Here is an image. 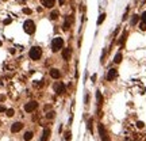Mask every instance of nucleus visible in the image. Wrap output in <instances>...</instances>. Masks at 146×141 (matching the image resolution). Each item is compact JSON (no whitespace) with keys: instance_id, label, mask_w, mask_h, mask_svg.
Segmentation results:
<instances>
[{"instance_id":"16","label":"nucleus","mask_w":146,"mask_h":141,"mask_svg":"<svg viewBox=\"0 0 146 141\" xmlns=\"http://www.w3.org/2000/svg\"><path fill=\"white\" fill-rule=\"evenodd\" d=\"M32 138V132H26L24 133V140L26 141H30Z\"/></svg>"},{"instance_id":"4","label":"nucleus","mask_w":146,"mask_h":141,"mask_svg":"<svg viewBox=\"0 0 146 141\" xmlns=\"http://www.w3.org/2000/svg\"><path fill=\"white\" fill-rule=\"evenodd\" d=\"M37 107H38V103L35 100H30L29 103H26V106H24V110H26L27 113H31V111H34L37 110Z\"/></svg>"},{"instance_id":"12","label":"nucleus","mask_w":146,"mask_h":141,"mask_svg":"<svg viewBox=\"0 0 146 141\" xmlns=\"http://www.w3.org/2000/svg\"><path fill=\"white\" fill-rule=\"evenodd\" d=\"M54 3H55V0H42V4L45 7H47V8H52L54 6Z\"/></svg>"},{"instance_id":"31","label":"nucleus","mask_w":146,"mask_h":141,"mask_svg":"<svg viewBox=\"0 0 146 141\" xmlns=\"http://www.w3.org/2000/svg\"><path fill=\"white\" fill-rule=\"evenodd\" d=\"M64 3H65V0H60V4L61 6H64Z\"/></svg>"},{"instance_id":"13","label":"nucleus","mask_w":146,"mask_h":141,"mask_svg":"<svg viewBox=\"0 0 146 141\" xmlns=\"http://www.w3.org/2000/svg\"><path fill=\"white\" fill-rule=\"evenodd\" d=\"M49 17H50L52 20H57V19H58V17H60V12L57 11V10H54V11L50 12V15H49Z\"/></svg>"},{"instance_id":"22","label":"nucleus","mask_w":146,"mask_h":141,"mask_svg":"<svg viewBox=\"0 0 146 141\" xmlns=\"http://www.w3.org/2000/svg\"><path fill=\"white\" fill-rule=\"evenodd\" d=\"M137 22H138V15H134L133 19H131V25H133V26L137 25Z\"/></svg>"},{"instance_id":"17","label":"nucleus","mask_w":146,"mask_h":141,"mask_svg":"<svg viewBox=\"0 0 146 141\" xmlns=\"http://www.w3.org/2000/svg\"><path fill=\"white\" fill-rule=\"evenodd\" d=\"M120 61H122V53H118L116 56H115V58H114V62H116V64H119Z\"/></svg>"},{"instance_id":"15","label":"nucleus","mask_w":146,"mask_h":141,"mask_svg":"<svg viewBox=\"0 0 146 141\" xmlns=\"http://www.w3.org/2000/svg\"><path fill=\"white\" fill-rule=\"evenodd\" d=\"M96 98H97V105H99V106H102V102H103V96H102V94H100L99 91L96 92Z\"/></svg>"},{"instance_id":"9","label":"nucleus","mask_w":146,"mask_h":141,"mask_svg":"<svg viewBox=\"0 0 146 141\" xmlns=\"http://www.w3.org/2000/svg\"><path fill=\"white\" fill-rule=\"evenodd\" d=\"M49 73H50V76L53 77V79H60V77H61V72L58 69H55V68L50 69V72H49Z\"/></svg>"},{"instance_id":"18","label":"nucleus","mask_w":146,"mask_h":141,"mask_svg":"<svg viewBox=\"0 0 146 141\" xmlns=\"http://www.w3.org/2000/svg\"><path fill=\"white\" fill-rule=\"evenodd\" d=\"M126 35H127V31H123V35H122L120 40H119V45H123V42L126 40Z\"/></svg>"},{"instance_id":"25","label":"nucleus","mask_w":146,"mask_h":141,"mask_svg":"<svg viewBox=\"0 0 146 141\" xmlns=\"http://www.w3.org/2000/svg\"><path fill=\"white\" fill-rule=\"evenodd\" d=\"M143 126H145V123H143V122H141V121H138V122H137V128H139V129H142Z\"/></svg>"},{"instance_id":"26","label":"nucleus","mask_w":146,"mask_h":141,"mask_svg":"<svg viewBox=\"0 0 146 141\" xmlns=\"http://www.w3.org/2000/svg\"><path fill=\"white\" fill-rule=\"evenodd\" d=\"M23 12L26 14V15H30V14H31V10H30V8H23Z\"/></svg>"},{"instance_id":"1","label":"nucleus","mask_w":146,"mask_h":141,"mask_svg":"<svg viewBox=\"0 0 146 141\" xmlns=\"http://www.w3.org/2000/svg\"><path fill=\"white\" fill-rule=\"evenodd\" d=\"M23 30L26 31L27 34H34V31H35V23L32 22L31 19H27L26 22L23 23Z\"/></svg>"},{"instance_id":"8","label":"nucleus","mask_w":146,"mask_h":141,"mask_svg":"<svg viewBox=\"0 0 146 141\" xmlns=\"http://www.w3.org/2000/svg\"><path fill=\"white\" fill-rule=\"evenodd\" d=\"M116 77V69H114V68H111L110 70H108V73H107V80L108 82H111V80H114Z\"/></svg>"},{"instance_id":"3","label":"nucleus","mask_w":146,"mask_h":141,"mask_svg":"<svg viewBox=\"0 0 146 141\" xmlns=\"http://www.w3.org/2000/svg\"><path fill=\"white\" fill-rule=\"evenodd\" d=\"M62 45H64V40H62V38L55 37L54 40H53V42H52V49H53V52H58L62 48Z\"/></svg>"},{"instance_id":"10","label":"nucleus","mask_w":146,"mask_h":141,"mask_svg":"<svg viewBox=\"0 0 146 141\" xmlns=\"http://www.w3.org/2000/svg\"><path fill=\"white\" fill-rule=\"evenodd\" d=\"M49 136H50V129H49V128H45V129H43V133H42V137H41L39 141H47V140H49Z\"/></svg>"},{"instance_id":"21","label":"nucleus","mask_w":146,"mask_h":141,"mask_svg":"<svg viewBox=\"0 0 146 141\" xmlns=\"http://www.w3.org/2000/svg\"><path fill=\"white\" fill-rule=\"evenodd\" d=\"M5 113H7V115H8V117H12V115L15 114V111H14V109H8V110H7Z\"/></svg>"},{"instance_id":"24","label":"nucleus","mask_w":146,"mask_h":141,"mask_svg":"<svg viewBox=\"0 0 146 141\" xmlns=\"http://www.w3.org/2000/svg\"><path fill=\"white\" fill-rule=\"evenodd\" d=\"M139 29H141L142 31H145V30H146V23H145V22H141V25H139Z\"/></svg>"},{"instance_id":"5","label":"nucleus","mask_w":146,"mask_h":141,"mask_svg":"<svg viewBox=\"0 0 146 141\" xmlns=\"http://www.w3.org/2000/svg\"><path fill=\"white\" fill-rule=\"evenodd\" d=\"M99 134H100L102 141H110L108 140V136H107V132H105V129H104V126H103L102 123L99 125Z\"/></svg>"},{"instance_id":"14","label":"nucleus","mask_w":146,"mask_h":141,"mask_svg":"<svg viewBox=\"0 0 146 141\" xmlns=\"http://www.w3.org/2000/svg\"><path fill=\"white\" fill-rule=\"evenodd\" d=\"M69 27H70V17H66L65 18V23H64V30L68 31Z\"/></svg>"},{"instance_id":"30","label":"nucleus","mask_w":146,"mask_h":141,"mask_svg":"<svg viewBox=\"0 0 146 141\" xmlns=\"http://www.w3.org/2000/svg\"><path fill=\"white\" fill-rule=\"evenodd\" d=\"M5 100V95H0V102H4Z\"/></svg>"},{"instance_id":"2","label":"nucleus","mask_w":146,"mask_h":141,"mask_svg":"<svg viewBox=\"0 0 146 141\" xmlns=\"http://www.w3.org/2000/svg\"><path fill=\"white\" fill-rule=\"evenodd\" d=\"M41 56H42V50L38 46H34V48L30 49V58L31 60H39Z\"/></svg>"},{"instance_id":"28","label":"nucleus","mask_w":146,"mask_h":141,"mask_svg":"<svg viewBox=\"0 0 146 141\" xmlns=\"http://www.w3.org/2000/svg\"><path fill=\"white\" fill-rule=\"evenodd\" d=\"M141 18H142V22H145V23H146V11L142 14V17H141Z\"/></svg>"},{"instance_id":"11","label":"nucleus","mask_w":146,"mask_h":141,"mask_svg":"<svg viewBox=\"0 0 146 141\" xmlns=\"http://www.w3.org/2000/svg\"><path fill=\"white\" fill-rule=\"evenodd\" d=\"M70 54H72V49L70 48H66L62 50V58L64 60H69L70 58Z\"/></svg>"},{"instance_id":"27","label":"nucleus","mask_w":146,"mask_h":141,"mask_svg":"<svg viewBox=\"0 0 146 141\" xmlns=\"http://www.w3.org/2000/svg\"><path fill=\"white\" fill-rule=\"evenodd\" d=\"M4 25H10V23H11V18H8V19H4Z\"/></svg>"},{"instance_id":"32","label":"nucleus","mask_w":146,"mask_h":141,"mask_svg":"<svg viewBox=\"0 0 146 141\" xmlns=\"http://www.w3.org/2000/svg\"><path fill=\"white\" fill-rule=\"evenodd\" d=\"M0 46H2V41H0Z\"/></svg>"},{"instance_id":"29","label":"nucleus","mask_w":146,"mask_h":141,"mask_svg":"<svg viewBox=\"0 0 146 141\" xmlns=\"http://www.w3.org/2000/svg\"><path fill=\"white\" fill-rule=\"evenodd\" d=\"M4 111H7V110H5V107L2 105V106H0V113H4Z\"/></svg>"},{"instance_id":"7","label":"nucleus","mask_w":146,"mask_h":141,"mask_svg":"<svg viewBox=\"0 0 146 141\" xmlns=\"http://www.w3.org/2000/svg\"><path fill=\"white\" fill-rule=\"evenodd\" d=\"M22 128H23L22 122H15V123H12V126H11V132L12 133H18L19 130H22Z\"/></svg>"},{"instance_id":"19","label":"nucleus","mask_w":146,"mask_h":141,"mask_svg":"<svg viewBox=\"0 0 146 141\" xmlns=\"http://www.w3.org/2000/svg\"><path fill=\"white\" fill-rule=\"evenodd\" d=\"M104 19H105V14H102V15H100V18L97 19V25H102V23L104 22Z\"/></svg>"},{"instance_id":"6","label":"nucleus","mask_w":146,"mask_h":141,"mask_svg":"<svg viewBox=\"0 0 146 141\" xmlns=\"http://www.w3.org/2000/svg\"><path fill=\"white\" fill-rule=\"evenodd\" d=\"M54 91L57 92V95H62L65 92V85L62 83H55L54 84Z\"/></svg>"},{"instance_id":"23","label":"nucleus","mask_w":146,"mask_h":141,"mask_svg":"<svg viewBox=\"0 0 146 141\" xmlns=\"http://www.w3.org/2000/svg\"><path fill=\"white\" fill-rule=\"evenodd\" d=\"M70 137H72L70 132H66V133H65V140H66V141H69V140H70Z\"/></svg>"},{"instance_id":"20","label":"nucleus","mask_w":146,"mask_h":141,"mask_svg":"<svg viewBox=\"0 0 146 141\" xmlns=\"http://www.w3.org/2000/svg\"><path fill=\"white\" fill-rule=\"evenodd\" d=\"M46 118H47V120H53V118H54V111H49V113L46 114Z\"/></svg>"}]
</instances>
